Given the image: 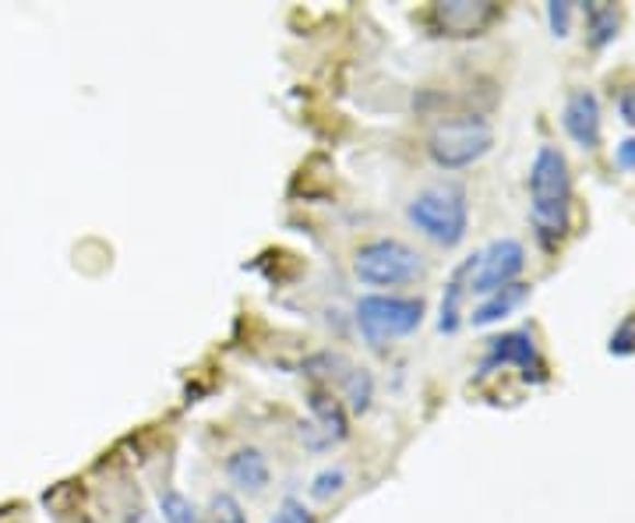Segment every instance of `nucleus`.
Returning <instances> with one entry per match:
<instances>
[{
  "label": "nucleus",
  "mask_w": 635,
  "mask_h": 523,
  "mask_svg": "<svg viewBox=\"0 0 635 523\" xmlns=\"http://www.w3.org/2000/svg\"><path fill=\"white\" fill-rule=\"evenodd\" d=\"M343 485H346L343 467H328V470H322V474H318V478L311 481V496H314L318 502H325V499H332V496H339Z\"/></svg>",
  "instance_id": "obj_18"
},
{
  "label": "nucleus",
  "mask_w": 635,
  "mask_h": 523,
  "mask_svg": "<svg viewBox=\"0 0 635 523\" xmlns=\"http://www.w3.org/2000/svg\"><path fill=\"white\" fill-rule=\"evenodd\" d=\"M279 523H314L311 510H304V502H297V499H286L282 502V510L276 513Z\"/></svg>",
  "instance_id": "obj_21"
},
{
  "label": "nucleus",
  "mask_w": 635,
  "mask_h": 523,
  "mask_svg": "<svg viewBox=\"0 0 635 523\" xmlns=\"http://www.w3.org/2000/svg\"><path fill=\"white\" fill-rule=\"evenodd\" d=\"M608 351H611V354H617V357H625V354H632V351H635V319H625L622 326H617V329L611 332Z\"/></svg>",
  "instance_id": "obj_19"
},
{
  "label": "nucleus",
  "mask_w": 635,
  "mask_h": 523,
  "mask_svg": "<svg viewBox=\"0 0 635 523\" xmlns=\"http://www.w3.org/2000/svg\"><path fill=\"white\" fill-rule=\"evenodd\" d=\"M617 25H622V11L614 4H603V0H593L586 4V33H590V46L600 50L617 36Z\"/></svg>",
  "instance_id": "obj_12"
},
{
  "label": "nucleus",
  "mask_w": 635,
  "mask_h": 523,
  "mask_svg": "<svg viewBox=\"0 0 635 523\" xmlns=\"http://www.w3.org/2000/svg\"><path fill=\"white\" fill-rule=\"evenodd\" d=\"M495 146V132L490 124L476 114L463 117H444L438 121L431 135H427V156L441 167V170H463L473 167L476 160H484Z\"/></svg>",
  "instance_id": "obj_3"
},
{
  "label": "nucleus",
  "mask_w": 635,
  "mask_h": 523,
  "mask_svg": "<svg viewBox=\"0 0 635 523\" xmlns=\"http://www.w3.org/2000/svg\"><path fill=\"white\" fill-rule=\"evenodd\" d=\"M505 364H516V368H522V378H527V383H544L547 378V368L536 354V343H533L530 329H512V332H501V337L487 340L481 375L505 368Z\"/></svg>",
  "instance_id": "obj_7"
},
{
  "label": "nucleus",
  "mask_w": 635,
  "mask_h": 523,
  "mask_svg": "<svg viewBox=\"0 0 635 523\" xmlns=\"http://www.w3.org/2000/svg\"><path fill=\"white\" fill-rule=\"evenodd\" d=\"M522 265H527V248L516 237H498L466 259V294L490 297L508 283H516Z\"/></svg>",
  "instance_id": "obj_6"
},
{
  "label": "nucleus",
  "mask_w": 635,
  "mask_h": 523,
  "mask_svg": "<svg viewBox=\"0 0 635 523\" xmlns=\"http://www.w3.org/2000/svg\"><path fill=\"white\" fill-rule=\"evenodd\" d=\"M463 297H466V262L455 269L449 287L441 294V308H438V329L441 332H455L459 329V315H463Z\"/></svg>",
  "instance_id": "obj_13"
},
{
  "label": "nucleus",
  "mask_w": 635,
  "mask_h": 523,
  "mask_svg": "<svg viewBox=\"0 0 635 523\" xmlns=\"http://www.w3.org/2000/svg\"><path fill=\"white\" fill-rule=\"evenodd\" d=\"M547 22H551L554 36H568V29H572V4H568V0H551V4H547Z\"/></svg>",
  "instance_id": "obj_20"
},
{
  "label": "nucleus",
  "mask_w": 635,
  "mask_h": 523,
  "mask_svg": "<svg viewBox=\"0 0 635 523\" xmlns=\"http://www.w3.org/2000/svg\"><path fill=\"white\" fill-rule=\"evenodd\" d=\"M614 163L622 167V170H635V138L617 141V149H614Z\"/></svg>",
  "instance_id": "obj_23"
},
{
  "label": "nucleus",
  "mask_w": 635,
  "mask_h": 523,
  "mask_svg": "<svg viewBox=\"0 0 635 523\" xmlns=\"http://www.w3.org/2000/svg\"><path fill=\"white\" fill-rule=\"evenodd\" d=\"M227 478L236 488H244V491H262L268 485V459H265V453L254 450V446L233 450L230 459H227Z\"/></svg>",
  "instance_id": "obj_10"
},
{
  "label": "nucleus",
  "mask_w": 635,
  "mask_h": 523,
  "mask_svg": "<svg viewBox=\"0 0 635 523\" xmlns=\"http://www.w3.org/2000/svg\"><path fill=\"white\" fill-rule=\"evenodd\" d=\"M209 513H212V523H247V513L241 510V502H236L230 491H219V496H212Z\"/></svg>",
  "instance_id": "obj_17"
},
{
  "label": "nucleus",
  "mask_w": 635,
  "mask_h": 523,
  "mask_svg": "<svg viewBox=\"0 0 635 523\" xmlns=\"http://www.w3.org/2000/svg\"><path fill=\"white\" fill-rule=\"evenodd\" d=\"M498 14L501 8L490 4V0H438L431 8V25L441 36L466 39V36H481L484 29L495 25Z\"/></svg>",
  "instance_id": "obj_8"
},
{
  "label": "nucleus",
  "mask_w": 635,
  "mask_h": 523,
  "mask_svg": "<svg viewBox=\"0 0 635 523\" xmlns=\"http://www.w3.org/2000/svg\"><path fill=\"white\" fill-rule=\"evenodd\" d=\"M406 219L427 237V241H435L441 248H455L470 230V202H466L463 184L441 181V184L424 187V192H417L406 205Z\"/></svg>",
  "instance_id": "obj_2"
},
{
  "label": "nucleus",
  "mask_w": 635,
  "mask_h": 523,
  "mask_svg": "<svg viewBox=\"0 0 635 523\" xmlns=\"http://www.w3.org/2000/svg\"><path fill=\"white\" fill-rule=\"evenodd\" d=\"M311 414L325 424V435L328 439H346V414H343V403L336 400V396H328L322 389L311 393Z\"/></svg>",
  "instance_id": "obj_14"
},
{
  "label": "nucleus",
  "mask_w": 635,
  "mask_h": 523,
  "mask_svg": "<svg viewBox=\"0 0 635 523\" xmlns=\"http://www.w3.org/2000/svg\"><path fill=\"white\" fill-rule=\"evenodd\" d=\"M159 516H163V523H198V510L181 491H163L159 496Z\"/></svg>",
  "instance_id": "obj_16"
},
{
  "label": "nucleus",
  "mask_w": 635,
  "mask_h": 523,
  "mask_svg": "<svg viewBox=\"0 0 635 523\" xmlns=\"http://www.w3.org/2000/svg\"><path fill=\"white\" fill-rule=\"evenodd\" d=\"M617 114H622L625 124H632V128H635V86L617 92Z\"/></svg>",
  "instance_id": "obj_22"
},
{
  "label": "nucleus",
  "mask_w": 635,
  "mask_h": 523,
  "mask_svg": "<svg viewBox=\"0 0 635 523\" xmlns=\"http://www.w3.org/2000/svg\"><path fill=\"white\" fill-rule=\"evenodd\" d=\"M562 124L579 149H597L600 146V100L590 89L568 92L565 110H562Z\"/></svg>",
  "instance_id": "obj_9"
},
{
  "label": "nucleus",
  "mask_w": 635,
  "mask_h": 523,
  "mask_svg": "<svg viewBox=\"0 0 635 523\" xmlns=\"http://www.w3.org/2000/svg\"><path fill=\"white\" fill-rule=\"evenodd\" d=\"M354 273L368 287H400V283L420 280L427 273V265L420 259V251H413L409 245L378 237V241L360 245L354 259Z\"/></svg>",
  "instance_id": "obj_5"
},
{
  "label": "nucleus",
  "mask_w": 635,
  "mask_h": 523,
  "mask_svg": "<svg viewBox=\"0 0 635 523\" xmlns=\"http://www.w3.org/2000/svg\"><path fill=\"white\" fill-rule=\"evenodd\" d=\"M424 322V300L420 297H392V294H368L357 300V326L371 346H385L389 340H400L417 332Z\"/></svg>",
  "instance_id": "obj_4"
},
{
  "label": "nucleus",
  "mask_w": 635,
  "mask_h": 523,
  "mask_svg": "<svg viewBox=\"0 0 635 523\" xmlns=\"http://www.w3.org/2000/svg\"><path fill=\"white\" fill-rule=\"evenodd\" d=\"M572 213V173L558 146H540L530 167V224L540 245L551 248L568 230Z\"/></svg>",
  "instance_id": "obj_1"
},
{
  "label": "nucleus",
  "mask_w": 635,
  "mask_h": 523,
  "mask_svg": "<svg viewBox=\"0 0 635 523\" xmlns=\"http://www.w3.org/2000/svg\"><path fill=\"white\" fill-rule=\"evenodd\" d=\"M343 389H346L349 407H354V410H368L371 393H374V383H371V375H368V372H363V368H354V364H346Z\"/></svg>",
  "instance_id": "obj_15"
},
{
  "label": "nucleus",
  "mask_w": 635,
  "mask_h": 523,
  "mask_svg": "<svg viewBox=\"0 0 635 523\" xmlns=\"http://www.w3.org/2000/svg\"><path fill=\"white\" fill-rule=\"evenodd\" d=\"M527 297H530V287H527V283H508V287L495 291V294L484 297L481 305L473 308L470 322H473V326H490V322H498V319H505V315H512Z\"/></svg>",
  "instance_id": "obj_11"
}]
</instances>
